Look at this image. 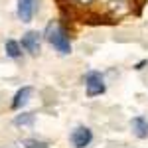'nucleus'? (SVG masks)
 I'll return each mask as SVG.
<instances>
[{
	"mask_svg": "<svg viewBox=\"0 0 148 148\" xmlns=\"http://www.w3.org/2000/svg\"><path fill=\"white\" fill-rule=\"evenodd\" d=\"M22 144L26 148H49L47 142H44V140H36V138H24Z\"/></svg>",
	"mask_w": 148,
	"mask_h": 148,
	"instance_id": "nucleus-11",
	"label": "nucleus"
},
{
	"mask_svg": "<svg viewBox=\"0 0 148 148\" xmlns=\"http://www.w3.org/2000/svg\"><path fill=\"white\" fill-rule=\"evenodd\" d=\"M107 6H109L111 14H113V16H116V18L126 16V14L130 12V6H128V2H126V0H111Z\"/></svg>",
	"mask_w": 148,
	"mask_h": 148,
	"instance_id": "nucleus-8",
	"label": "nucleus"
},
{
	"mask_svg": "<svg viewBox=\"0 0 148 148\" xmlns=\"http://www.w3.org/2000/svg\"><path fill=\"white\" fill-rule=\"evenodd\" d=\"M69 140H71L73 148H87L89 144H91V140H93L91 128H87V126H77V128L71 132Z\"/></svg>",
	"mask_w": 148,
	"mask_h": 148,
	"instance_id": "nucleus-3",
	"label": "nucleus"
},
{
	"mask_svg": "<svg viewBox=\"0 0 148 148\" xmlns=\"http://www.w3.org/2000/svg\"><path fill=\"white\" fill-rule=\"evenodd\" d=\"M85 91H87V97H97V95H103L107 91V85H105V79L99 71H89L85 75Z\"/></svg>",
	"mask_w": 148,
	"mask_h": 148,
	"instance_id": "nucleus-2",
	"label": "nucleus"
},
{
	"mask_svg": "<svg viewBox=\"0 0 148 148\" xmlns=\"http://www.w3.org/2000/svg\"><path fill=\"white\" fill-rule=\"evenodd\" d=\"M36 10V0H18V18L22 22H32Z\"/></svg>",
	"mask_w": 148,
	"mask_h": 148,
	"instance_id": "nucleus-5",
	"label": "nucleus"
},
{
	"mask_svg": "<svg viewBox=\"0 0 148 148\" xmlns=\"http://www.w3.org/2000/svg\"><path fill=\"white\" fill-rule=\"evenodd\" d=\"M32 93H34V89H32V87H22L20 91L14 95L12 109H14V111H20L22 107H26V105H28V101H30V97H32Z\"/></svg>",
	"mask_w": 148,
	"mask_h": 148,
	"instance_id": "nucleus-7",
	"label": "nucleus"
},
{
	"mask_svg": "<svg viewBox=\"0 0 148 148\" xmlns=\"http://www.w3.org/2000/svg\"><path fill=\"white\" fill-rule=\"evenodd\" d=\"M46 40L53 46L56 51H59L61 56L71 53V42H69L65 30L59 26V22H49L46 28Z\"/></svg>",
	"mask_w": 148,
	"mask_h": 148,
	"instance_id": "nucleus-1",
	"label": "nucleus"
},
{
	"mask_svg": "<svg viewBox=\"0 0 148 148\" xmlns=\"http://www.w3.org/2000/svg\"><path fill=\"white\" fill-rule=\"evenodd\" d=\"M73 2H77L79 6H89V4H93L95 0H73Z\"/></svg>",
	"mask_w": 148,
	"mask_h": 148,
	"instance_id": "nucleus-12",
	"label": "nucleus"
},
{
	"mask_svg": "<svg viewBox=\"0 0 148 148\" xmlns=\"http://www.w3.org/2000/svg\"><path fill=\"white\" fill-rule=\"evenodd\" d=\"M130 128L132 134L136 138H148V119L146 116H136L130 121Z\"/></svg>",
	"mask_w": 148,
	"mask_h": 148,
	"instance_id": "nucleus-6",
	"label": "nucleus"
},
{
	"mask_svg": "<svg viewBox=\"0 0 148 148\" xmlns=\"http://www.w3.org/2000/svg\"><path fill=\"white\" fill-rule=\"evenodd\" d=\"M4 49H6V56L12 57V59H20L22 57V46L18 42H14V40H6Z\"/></svg>",
	"mask_w": 148,
	"mask_h": 148,
	"instance_id": "nucleus-9",
	"label": "nucleus"
},
{
	"mask_svg": "<svg viewBox=\"0 0 148 148\" xmlns=\"http://www.w3.org/2000/svg\"><path fill=\"white\" fill-rule=\"evenodd\" d=\"M20 46H22L30 56H38L40 49H42V34H38L34 30H32V32H26Z\"/></svg>",
	"mask_w": 148,
	"mask_h": 148,
	"instance_id": "nucleus-4",
	"label": "nucleus"
},
{
	"mask_svg": "<svg viewBox=\"0 0 148 148\" xmlns=\"http://www.w3.org/2000/svg\"><path fill=\"white\" fill-rule=\"evenodd\" d=\"M146 63H148V61H140V63H136V67H134V69H142Z\"/></svg>",
	"mask_w": 148,
	"mask_h": 148,
	"instance_id": "nucleus-13",
	"label": "nucleus"
},
{
	"mask_svg": "<svg viewBox=\"0 0 148 148\" xmlns=\"http://www.w3.org/2000/svg\"><path fill=\"white\" fill-rule=\"evenodd\" d=\"M36 123V114L34 113H22L14 119V125L16 126H34Z\"/></svg>",
	"mask_w": 148,
	"mask_h": 148,
	"instance_id": "nucleus-10",
	"label": "nucleus"
}]
</instances>
